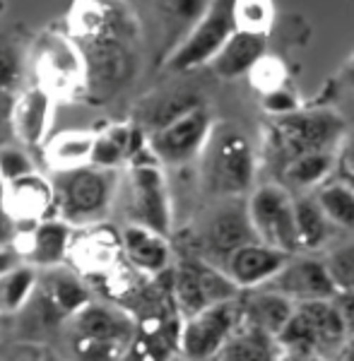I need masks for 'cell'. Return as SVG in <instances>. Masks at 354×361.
<instances>
[{"label":"cell","mask_w":354,"mask_h":361,"mask_svg":"<svg viewBox=\"0 0 354 361\" xmlns=\"http://www.w3.org/2000/svg\"><path fill=\"white\" fill-rule=\"evenodd\" d=\"M71 22L85 66V94L92 104H104L135 70L133 25L123 10L104 0H78Z\"/></svg>","instance_id":"cell-1"},{"label":"cell","mask_w":354,"mask_h":361,"mask_svg":"<svg viewBox=\"0 0 354 361\" xmlns=\"http://www.w3.org/2000/svg\"><path fill=\"white\" fill-rule=\"evenodd\" d=\"M202 185L217 197H241L253 188L255 149L239 126L212 123L202 145Z\"/></svg>","instance_id":"cell-2"},{"label":"cell","mask_w":354,"mask_h":361,"mask_svg":"<svg viewBox=\"0 0 354 361\" xmlns=\"http://www.w3.org/2000/svg\"><path fill=\"white\" fill-rule=\"evenodd\" d=\"M51 188H54L56 217L71 226L97 224L106 217L111 207L118 188V173L116 169H102L94 164L63 169L54 173Z\"/></svg>","instance_id":"cell-3"},{"label":"cell","mask_w":354,"mask_h":361,"mask_svg":"<svg viewBox=\"0 0 354 361\" xmlns=\"http://www.w3.org/2000/svg\"><path fill=\"white\" fill-rule=\"evenodd\" d=\"M345 325H342L335 306L330 304V299H321L294 304V313L275 340L280 342L284 352L335 361V354L345 342Z\"/></svg>","instance_id":"cell-4"},{"label":"cell","mask_w":354,"mask_h":361,"mask_svg":"<svg viewBox=\"0 0 354 361\" xmlns=\"http://www.w3.org/2000/svg\"><path fill=\"white\" fill-rule=\"evenodd\" d=\"M345 123L335 111L328 109H313V111H301L280 116L272 126L270 135V152L280 161V169L289 159L304 154L318 152V149H333L342 140Z\"/></svg>","instance_id":"cell-5"},{"label":"cell","mask_w":354,"mask_h":361,"mask_svg":"<svg viewBox=\"0 0 354 361\" xmlns=\"http://www.w3.org/2000/svg\"><path fill=\"white\" fill-rule=\"evenodd\" d=\"M130 337V318L111 306L90 301L73 316V349L83 361H114Z\"/></svg>","instance_id":"cell-6"},{"label":"cell","mask_w":354,"mask_h":361,"mask_svg":"<svg viewBox=\"0 0 354 361\" xmlns=\"http://www.w3.org/2000/svg\"><path fill=\"white\" fill-rule=\"evenodd\" d=\"M234 29V0H207L202 15L171 51L166 68L171 73H188V70L207 66Z\"/></svg>","instance_id":"cell-7"},{"label":"cell","mask_w":354,"mask_h":361,"mask_svg":"<svg viewBox=\"0 0 354 361\" xmlns=\"http://www.w3.org/2000/svg\"><path fill=\"white\" fill-rule=\"evenodd\" d=\"M292 200L294 197L284 185L265 183L251 190L246 200V212L258 241L287 250V253H299Z\"/></svg>","instance_id":"cell-8"},{"label":"cell","mask_w":354,"mask_h":361,"mask_svg":"<svg viewBox=\"0 0 354 361\" xmlns=\"http://www.w3.org/2000/svg\"><path fill=\"white\" fill-rule=\"evenodd\" d=\"M212 123L210 111L200 104L169 123L154 128L147 137V147L159 164L183 166L200 157Z\"/></svg>","instance_id":"cell-9"},{"label":"cell","mask_w":354,"mask_h":361,"mask_svg":"<svg viewBox=\"0 0 354 361\" xmlns=\"http://www.w3.org/2000/svg\"><path fill=\"white\" fill-rule=\"evenodd\" d=\"M239 292L227 272L202 258L183 260L173 272V296L185 318L212 304L236 299Z\"/></svg>","instance_id":"cell-10"},{"label":"cell","mask_w":354,"mask_h":361,"mask_svg":"<svg viewBox=\"0 0 354 361\" xmlns=\"http://www.w3.org/2000/svg\"><path fill=\"white\" fill-rule=\"evenodd\" d=\"M130 217L133 224H142L161 236L171 231V200L164 173L154 157L130 159Z\"/></svg>","instance_id":"cell-11"},{"label":"cell","mask_w":354,"mask_h":361,"mask_svg":"<svg viewBox=\"0 0 354 361\" xmlns=\"http://www.w3.org/2000/svg\"><path fill=\"white\" fill-rule=\"evenodd\" d=\"M239 320L236 299L212 304L202 311L185 318V325L178 335V347L190 361H210L227 347L231 333Z\"/></svg>","instance_id":"cell-12"},{"label":"cell","mask_w":354,"mask_h":361,"mask_svg":"<svg viewBox=\"0 0 354 361\" xmlns=\"http://www.w3.org/2000/svg\"><path fill=\"white\" fill-rule=\"evenodd\" d=\"M248 241H258V238L248 222L246 202H241V197H224L222 205L212 209L202 224V260L224 270L229 255Z\"/></svg>","instance_id":"cell-13"},{"label":"cell","mask_w":354,"mask_h":361,"mask_svg":"<svg viewBox=\"0 0 354 361\" xmlns=\"http://www.w3.org/2000/svg\"><path fill=\"white\" fill-rule=\"evenodd\" d=\"M39 85L54 94H73L85 87V66L73 39L49 32L37 42Z\"/></svg>","instance_id":"cell-14"},{"label":"cell","mask_w":354,"mask_h":361,"mask_svg":"<svg viewBox=\"0 0 354 361\" xmlns=\"http://www.w3.org/2000/svg\"><path fill=\"white\" fill-rule=\"evenodd\" d=\"M263 289L287 296L294 304L330 299V296L338 292L326 270V263L321 258L299 255V253L289 255V260L280 267V272L275 277H270L263 284Z\"/></svg>","instance_id":"cell-15"},{"label":"cell","mask_w":354,"mask_h":361,"mask_svg":"<svg viewBox=\"0 0 354 361\" xmlns=\"http://www.w3.org/2000/svg\"><path fill=\"white\" fill-rule=\"evenodd\" d=\"M0 207L13 217V222L20 229L22 224H37L42 219L56 217V202L51 180L39 176L37 171L27 173L22 178H15L5 183Z\"/></svg>","instance_id":"cell-16"},{"label":"cell","mask_w":354,"mask_h":361,"mask_svg":"<svg viewBox=\"0 0 354 361\" xmlns=\"http://www.w3.org/2000/svg\"><path fill=\"white\" fill-rule=\"evenodd\" d=\"M289 255L294 253L268 246L263 241H248L229 255L224 263V272L239 289H255L263 287L270 277H275L289 260Z\"/></svg>","instance_id":"cell-17"},{"label":"cell","mask_w":354,"mask_h":361,"mask_svg":"<svg viewBox=\"0 0 354 361\" xmlns=\"http://www.w3.org/2000/svg\"><path fill=\"white\" fill-rule=\"evenodd\" d=\"M51 116H54V97L42 85L29 87L13 99V109H10L13 135L27 147H37L46 140Z\"/></svg>","instance_id":"cell-18"},{"label":"cell","mask_w":354,"mask_h":361,"mask_svg":"<svg viewBox=\"0 0 354 361\" xmlns=\"http://www.w3.org/2000/svg\"><path fill=\"white\" fill-rule=\"evenodd\" d=\"M20 236H25V246H17L22 258H27L34 267H58L71 250L73 226L61 217H49L32 224L27 234Z\"/></svg>","instance_id":"cell-19"},{"label":"cell","mask_w":354,"mask_h":361,"mask_svg":"<svg viewBox=\"0 0 354 361\" xmlns=\"http://www.w3.org/2000/svg\"><path fill=\"white\" fill-rule=\"evenodd\" d=\"M121 246L130 265L145 275H161L171 263V248L166 243V236L142 224H128L121 234Z\"/></svg>","instance_id":"cell-20"},{"label":"cell","mask_w":354,"mask_h":361,"mask_svg":"<svg viewBox=\"0 0 354 361\" xmlns=\"http://www.w3.org/2000/svg\"><path fill=\"white\" fill-rule=\"evenodd\" d=\"M265 39H268L265 34L234 29L231 37L210 61L214 75L222 80H236L248 75V70L258 63V58L265 56Z\"/></svg>","instance_id":"cell-21"},{"label":"cell","mask_w":354,"mask_h":361,"mask_svg":"<svg viewBox=\"0 0 354 361\" xmlns=\"http://www.w3.org/2000/svg\"><path fill=\"white\" fill-rule=\"evenodd\" d=\"M239 313L253 328V333L277 337L294 313V301L277 292H270V289L255 287V292L243 301V306H239Z\"/></svg>","instance_id":"cell-22"},{"label":"cell","mask_w":354,"mask_h":361,"mask_svg":"<svg viewBox=\"0 0 354 361\" xmlns=\"http://www.w3.org/2000/svg\"><path fill=\"white\" fill-rule=\"evenodd\" d=\"M46 275L42 277V284L37 279V289L46 296L51 306L61 313V318H73L83 306L90 304V292L80 277H75L73 272L58 270V267H46Z\"/></svg>","instance_id":"cell-23"},{"label":"cell","mask_w":354,"mask_h":361,"mask_svg":"<svg viewBox=\"0 0 354 361\" xmlns=\"http://www.w3.org/2000/svg\"><path fill=\"white\" fill-rule=\"evenodd\" d=\"M292 205H294V226H297L299 250H318L326 246L330 231H333V224L323 214L316 197L311 195L297 197V200H292Z\"/></svg>","instance_id":"cell-24"},{"label":"cell","mask_w":354,"mask_h":361,"mask_svg":"<svg viewBox=\"0 0 354 361\" xmlns=\"http://www.w3.org/2000/svg\"><path fill=\"white\" fill-rule=\"evenodd\" d=\"M335 171V152L333 149H318V152H304L289 159L282 166V178L287 185L299 190L313 188L323 183Z\"/></svg>","instance_id":"cell-25"},{"label":"cell","mask_w":354,"mask_h":361,"mask_svg":"<svg viewBox=\"0 0 354 361\" xmlns=\"http://www.w3.org/2000/svg\"><path fill=\"white\" fill-rule=\"evenodd\" d=\"M92 142H94V133L66 130L46 142V147H44L46 161H49V166L54 169V171L90 164Z\"/></svg>","instance_id":"cell-26"},{"label":"cell","mask_w":354,"mask_h":361,"mask_svg":"<svg viewBox=\"0 0 354 361\" xmlns=\"http://www.w3.org/2000/svg\"><path fill=\"white\" fill-rule=\"evenodd\" d=\"M313 197L330 224L345 231H354V190L345 178L323 183Z\"/></svg>","instance_id":"cell-27"},{"label":"cell","mask_w":354,"mask_h":361,"mask_svg":"<svg viewBox=\"0 0 354 361\" xmlns=\"http://www.w3.org/2000/svg\"><path fill=\"white\" fill-rule=\"evenodd\" d=\"M37 270L34 265H17L8 272L5 277H0V299H3V311L5 313H17L22 306L27 304V299L32 296L34 287H37Z\"/></svg>","instance_id":"cell-28"},{"label":"cell","mask_w":354,"mask_h":361,"mask_svg":"<svg viewBox=\"0 0 354 361\" xmlns=\"http://www.w3.org/2000/svg\"><path fill=\"white\" fill-rule=\"evenodd\" d=\"M200 106V99L193 94V92H169V94H161L159 99H154L147 106V121L149 126L159 128L169 121L178 118L181 114L190 111V109Z\"/></svg>","instance_id":"cell-29"},{"label":"cell","mask_w":354,"mask_h":361,"mask_svg":"<svg viewBox=\"0 0 354 361\" xmlns=\"http://www.w3.org/2000/svg\"><path fill=\"white\" fill-rule=\"evenodd\" d=\"M236 29L268 37L272 25V0H234Z\"/></svg>","instance_id":"cell-30"},{"label":"cell","mask_w":354,"mask_h":361,"mask_svg":"<svg viewBox=\"0 0 354 361\" xmlns=\"http://www.w3.org/2000/svg\"><path fill=\"white\" fill-rule=\"evenodd\" d=\"M323 263L335 289H354V243L333 248Z\"/></svg>","instance_id":"cell-31"},{"label":"cell","mask_w":354,"mask_h":361,"mask_svg":"<svg viewBox=\"0 0 354 361\" xmlns=\"http://www.w3.org/2000/svg\"><path fill=\"white\" fill-rule=\"evenodd\" d=\"M25 75V66H22V56L13 42L0 37V92H13L20 87V80Z\"/></svg>","instance_id":"cell-32"},{"label":"cell","mask_w":354,"mask_h":361,"mask_svg":"<svg viewBox=\"0 0 354 361\" xmlns=\"http://www.w3.org/2000/svg\"><path fill=\"white\" fill-rule=\"evenodd\" d=\"M37 171L32 157L22 147H0V180L10 183L15 178H22L27 173Z\"/></svg>","instance_id":"cell-33"},{"label":"cell","mask_w":354,"mask_h":361,"mask_svg":"<svg viewBox=\"0 0 354 361\" xmlns=\"http://www.w3.org/2000/svg\"><path fill=\"white\" fill-rule=\"evenodd\" d=\"M248 78L251 82L258 87L260 92H270L275 87H282L284 85V66L277 58H258V63L248 70Z\"/></svg>","instance_id":"cell-34"},{"label":"cell","mask_w":354,"mask_h":361,"mask_svg":"<svg viewBox=\"0 0 354 361\" xmlns=\"http://www.w3.org/2000/svg\"><path fill=\"white\" fill-rule=\"evenodd\" d=\"M126 159V152L118 142H114L106 133H94V142H92L90 164L102 169H116Z\"/></svg>","instance_id":"cell-35"},{"label":"cell","mask_w":354,"mask_h":361,"mask_svg":"<svg viewBox=\"0 0 354 361\" xmlns=\"http://www.w3.org/2000/svg\"><path fill=\"white\" fill-rule=\"evenodd\" d=\"M205 5H207V0H161V10L169 15L171 22L183 25L185 32H188V29L193 27V22L202 15Z\"/></svg>","instance_id":"cell-36"},{"label":"cell","mask_w":354,"mask_h":361,"mask_svg":"<svg viewBox=\"0 0 354 361\" xmlns=\"http://www.w3.org/2000/svg\"><path fill=\"white\" fill-rule=\"evenodd\" d=\"M263 109L272 116H287V114H294L299 109V99L294 97L292 90H287V85L282 87H275L270 92H263Z\"/></svg>","instance_id":"cell-37"},{"label":"cell","mask_w":354,"mask_h":361,"mask_svg":"<svg viewBox=\"0 0 354 361\" xmlns=\"http://www.w3.org/2000/svg\"><path fill=\"white\" fill-rule=\"evenodd\" d=\"M330 304L338 311L342 325H345V333L354 335V289H338L330 296Z\"/></svg>","instance_id":"cell-38"},{"label":"cell","mask_w":354,"mask_h":361,"mask_svg":"<svg viewBox=\"0 0 354 361\" xmlns=\"http://www.w3.org/2000/svg\"><path fill=\"white\" fill-rule=\"evenodd\" d=\"M44 357V349L34 342H20L17 347H13L8 352V357L3 361H42Z\"/></svg>","instance_id":"cell-39"},{"label":"cell","mask_w":354,"mask_h":361,"mask_svg":"<svg viewBox=\"0 0 354 361\" xmlns=\"http://www.w3.org/2000/svg\"><path fill=\"white\" fill-rule=\"evenodd\" d=\"M10 109H13V94L0 92V145L8 135H13V126H10Z\"/></svg>","instance_id":"cell-40"},{"label":"cell","mask_w":354,"mask_h":361,"mask_svg":"<svg viewBox=\"0 0 354 361\" xmlns=\"http://www.w3.org/2000/svg\"><path fill=\"white\" fill-rule=\"evenodd\" d=\"M20 263H22V255L17 253V248L13 243H10V246H0V277H5Z\"/></svg>","instance_id":"cell-41"},{"label":"cell","mask_w":354,"mask_h":361,"mask_svg":"<svg viewBox=\"0 0 354 361\" xmlns=\"http://www.w3.org/2000/svg\"><path fill=\"white\" fill-rule=\"evenodd\" d=\"M229 361H260V352L251 342H239L229 349Z\"/></svg>","instance_id":"cell-42"},{"label":"cell","mask_w":354,"mask_h":361,"mask_svg":"<svg viewBox=\"0 0 354 361\" xmlns=\"http://www.w3.org/2000/svg\"><path fill=\"white\" fill-rule=\"evenodd\" d=\"M17 236V224L8 212L0 207V246H10Z\"/></svg>","instance_id":"cell-43"},{"label":"cell","mask_w":354,"mask_h":361,"mask_svg":"<svg viewBox=\"0 0 354 361\" xmlns=\"http://www.w3.org/2000/svg\"><path fill=\"white\" fill-rule=\"evenodd\" d=\"M340 159H342V171L354 173V135H350V137L345 140Z\"/></svg>","instance_id":"cell-44"},{"label":"cell","mask_w":354,"mask_h":361,"mask_svg":"<svg viewBox=\"0 0 354 361\" xmlns=\"http://www.w3.org/2000/svg\"><path fill=\"white\" fill-rule=\"evenodd\" d=\"M335 361H354V335L345 337V342H342L338 354H335Z\"/></svg>","instance_id":"cell-45"},{"label":"cell","mask_w":354,"mask_h":361,"mask_svg":"<svg viewBox=\"0 0 354 361\" xmlns=\"http://www.w3.org/2000/svg\"><path fill=\"white\" fill-rule=\"evenodd\" d=\"M340 78H342V82L350 87V90H354V56L345 63V68H342Z\"/></svg>","instance_id":"cell-46"},{"label":"cell","mask_w":354,"mask_h":361,"mask_svg":"<svg viewBox=\"0 0 354 361\" xmlns=\"http://www.w3.org/2000/svg\"><path fill=\"white\" fill-rule=\"evenodd\" d=\"M42 361H63V359H61V357H56V354H49V352H44Z\"/></svg>","instance_id":"cell-47"},{"label":"cell","mask_w":354,"mask_h":361,"mask_svg":"<svg viewBox=\"0 0 354 361\" xmlns=\"http://www.w3.org/2000/svg\"><path fill=\"white\" fill-rule=\"evenodd\" d=\"M342 178H345L347 183L352 185V190H354V173H347V171H342Z\"/></svg>","instance_id":"cell-48"},{"label":"cell","mask_w":354,"mask_h":361,"mask_svg":"<svg viewBox=\"0 0 354 361\" xmlns=\"http://www.w3.org/2000/svg\"><path fill=\"white\" fill-rule=\"evenodd\" d=\"M3 188H5V183H3V180H0V197H3Z\"/></svg>","instance_id":"cell-49"},{"label":"cell","mask_w":354,"mask_h":361,"mask_svg":"<svg viewBox=\"0 0 354 361\" xmlns=\"http://www.w3.org/2000/svg\"><path fill=\"white\" fill-rule=\"evenodd\" d=\"M316 361H330V359H321V357H318V359H316Z\"/></svg>","instance_id":"cell-50"}]
</instances>
